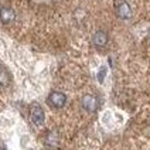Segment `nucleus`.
I'll return each mask as SVG.
<instances>
[{"label":"nucleus","instance_id":"1","mask_svg":"<svg viewBox=\"0 0 150 150\" xmlns=\"http://www.w3.org/2000/svg\"><path fill=\"white\" fill-rule=\"evenodd\" d=\"M47 103L50 105L51 108H55V109L64 108L65 103H67V95L59 91H52L48 95V98H47Z\"/></svg>","mask_w":150,"mask_h":150},{"label":"nucleus","instance_id":"6","mask_svg":"<svg viewBox=\"0 0 150 150\" xmlns=\"http://www.w3.org/2000/svg\"><path fill=\"white\" fill-rule=\"evenodd\" d=\"M92 44L96 48H103L108 44V34L105 33L103 30H98L96 33L92 35Z\"/></svg>","mask_w":150,"mask_h":150},{"label":"nucleus","instance_id":"10","mask_svg":"<svg viewBox=\"0 0 150 150\" xmlns=\"http://www.w3.org/2000/svg\"><path fill=\"white\" fill-rule=\"evenodd\" d=\"M147 40H149V42H150V30H149V33H147Z\"/></svg>","mask_w":150,"mask_h":150},{"label":"nucleus","instance_id":"5","mask_svg":"<svg viewBox=\"0 0 150 150\" xmlns=\"http://www.w3.org/2000/svg\"><path fill=\"white\" fill-rule=\"evenodd\" d=\"M14 18H16V13H14V10L11 7H8V6H1L0 7V21L3 24L13 23Z\"/></svg>","mask_w":150,"mask_h":150},{"label":"nucleus","instance_id":"8","mask_svg":"<svg viewBox=\"0 0 150 150\" xmlns=\"http://www.w3.org/2000/svg\"><path fill=\"white\" fill-rule=\"evenodd\" d=\"M8 83H10V75L6 69L0 68V88H6Z\"/></svg>","mask_w":150,"mask_h":150},{"label":"nucleus","instance_id":"2","mask_svg":"<svg viewBox=\"0 0 150 150\" xmlns=\"http://www.w3.org/2000/svg\"><path fill=\"white\" fill-rule=\"evenodd\" d=\"M115 13L122 20H129L132 17V7L126 0H116L115 4Z\"/></svg>","mask_w":150,"mask_h":150},{"label":"nucleus","instance_id":"7","mask_svg":"<svg viewBox=\"0 0 150 150\" xmlns=\"http://www.w3.org/2000/svg\"><path fill=\"white\" fill-rule=\"evenodd\" d=\"M45 144L48 146V147H57L59 143V134L58 132H55V130H51V132H48L47 133V136H45Z\"/></svg>","mask_w":150,"mask_h":150},{"label":"nucleus","instance_id":"3","mask_svg":"<svg viewBox=\"0 0 150 150\" xmlns=\"http://www.w3.org/2000/svg\"><path fill=\"white\" fill-rule=\"evenodd\" d=\"M30 117L31 122L35 126H42L44 120H45V115H44V109L38 105V103H33L30 108Z\"/></svg>","mask_w":150,"mask_h":150},{"label":"nucleus","instance_id":"4","mask_svg":"<svg viewBox=\"0 0 150 150\" xmlns=\"http://www.w3.org/2000/svg\"><path fill=\"white\" fill-rule=\"evenodd\" d=\"M81 105H82V108L86 110V112H96L98 108H99V100L98 98L95 96V95H85L82 96V99H81Z\"/></svg>","mask_w":150,"mask_h":150},{"label":"nucleus","instance_id":"9","mask_svg":"<svg viewBox=\"0 0 150 150\" xmlns=\"http://www.w3.org/2000/svg\"><path fill=\"white\" fill-rule=\"evenodd\" d=\"M105 74H106V68L102 67L99 69V74H98V81L99 82H103V78H105Z\"/></svg>","mask_w":150,"mask_h":150}]
</instances>
